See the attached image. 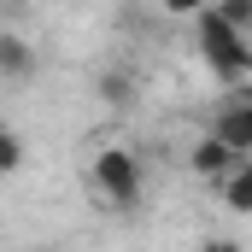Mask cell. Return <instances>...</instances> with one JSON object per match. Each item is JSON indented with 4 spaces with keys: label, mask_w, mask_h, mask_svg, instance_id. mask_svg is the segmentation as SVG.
<instances>
[{
    "label": "cell",
    "mask_w": 252,
    "mask_h": 252,
    "mask_svg": "<svg viewBox=\"0 0 252 252\" xmlns=\"http://www.w3.org/2000/svg\"><path fill=\"white\" fill-rule=\"evenodd\" d=\"M193 35H199V59L211 64L217 82H241V76H252V41H247V30H235L217 6L193 18Z\"/></svg>",
    "instance_id": "obj_1"
},
{
    "label": "cell",
    "mask_w": 252,
    "mask_h": 252,
    "mask_svg": "<svg viewBox=\"0 0 252 252\" xmlns=\"http://www.w3.org/2000/svg\"><path fill=\"white\" fill-rule=\"evenodd\" d=\"M88 176H94V188L106 193L118 211H129V205L141 199V153H129V147H100L94 164H88Z\"/></svg>",
    "instance_id": "obj_2"
},
{
    "label": "cell",
    "mask_w": 252,
    "mask_h": 252,
    "mask_svg": "<svg viewBox=\"0 0 252 252\" xmlns=\"http://www.w3.org/2000/svg\"><path fill=\"white\" fill-rule=\"evenodd\" d=\"M188 164H193V176H205V182H217V188H223V182H229V176H235L247 158H241V153H235L223 135H211V129H205V135L188 147Z\"/></svg>",
    "instance_id": "obj_3"
},
{
    "label": "cell",
    "mask_w": 252,
    "mask_h": 252,
    "mask_svg": "<svg viewBox=\"0 0 252 252\" xmlns=\"http://www.w3.org/2000/svg\"><path fill=\"white\" fill-rule=\"evenodd\" d=\"M211 135H223L241 158H252V100H247V94H235L229 106L211 112Z\"/></svg>",
    "instance_id": "obj_4"
},
{
    "label": "cell",
    "mask_w": 252,
    "mask_h": 252,
    "mask_svg": "<svg viewBox=\"0 0 252 252\" xmlns=\"http://www.w3.org/2000/svg\"><path fill=\"white\" fill-rule=\"evenodd\" d=\"M0 76L6 82H30L35 76V47L18 30H0Z\"/></svg>",
    "instance_id": "obj_5"
},
{
    "label": "cell",
    "mask_w": 252,
    "mask_h": 252,
    "mask_svg": "<svg viewBox=\"0 0 252 252\" xmlns=\"http://www.w3.org/2000/svg\"><path fill=\"white\" fill-rule=\"evenodd\" d=\"M94 94H100L112 112H129V106L141 100V88H135V76H129L124 64H106V70H94Z\"/></svg>",
    "instance_id": "obj_6"
},
{
    "label": "cell",
    "mask_w": 252,
    "mask_h": 252,
    "mask_svg": "<svg viewBox=\"0 0 252 252\" xmlns=\"http://www.w3.org/2000/svg\"><path fill=\"white\" fill-rule=\"evenodd\" d=\"M223 205H229L235 217H252V158L229 176V182H223Z\"/></svg>",
    "instance_id": "obj_7"
},
{
    "label": "cell",
    "mask_w": 252,
    "mask_h": 252,
    "mask_svg": "<svg viewBox=\"0 0 252 252\" xmlns=\"http://www.w3.org/2000/svg\"><path fill=\"white\" fill-rule=\"evenodd\" d=\"M0 170H6V176H18V170H24V135H18L12 124L0 129Z\"/></svg>",
    "instance_id": "obj_8"
},
{
    "label": "cell",
    "mask_w": 252,
    "mask_h": 252,
    "mask_svg": "<svg viewBox=\"0 0 252 252\" xmlns=\"http://www.w3.org/2000/svg\"><path fill=\"white\" fill-rule=\"evenodd\" d=\"M217 12H223L235 30H252V0H217Z\"/></svg>",
    "instance_id": "obj_9"
},
{
    "label": "cell",
    "mask_w": 252,
    "mask_h": 252,
    "mask_svg": "<svg viewBox=\"0 0 252 252\" xmlns=\"http://www.w3.org/2000/svg\"><path fill=\"white\" fill-rule=\"evenodd\" d=\"M217 0H164V12L170 18H199V12H211Z\"/></svg>",
    "instance_id": "obj_10"
},
{
    "label": "cell",
    "mask_w": 252,
    "mask_h": 252,
    "mask_svg": "<svg viewBox=\"0 0 252 252\" xmlns=\"http://www.w3.org/2000/svg\"><path fill=\"white\" fill-rule=\"evenodd\" d=\"M199 252H241V241H223V235H217V241H205Z\"/></svg>",
    "instance_id": "obj_11"
},
{
    "label": "cell",
    "mask_w": 252,
    "mask_h": 252,
    "mask_svg": "<svg viewBox=\"0 0 252 252\" xmlns=\"http://www.w3.org/2000/svg\"><path fill=\"white\" fill-rule=\"evenodd\" d=\"M35 252H59V247H35Z\"/></svg>",
    "instance_id": "obj_12"
}]
</instances>
